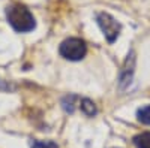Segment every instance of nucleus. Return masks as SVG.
Returning <instances> with one entry per match:
<instances>
[{
	"mask_svg": "<svg viewBox=\"0 0 150 148\" xmlns=\"http://www.w3.org/2000/svg\"><path fill=\"white\" fill-rule=\"evenodd\" d=\"M75 100H78V97L77 96H66L63 100H62V106H63V109L66 111L68 114H74V111H75Z\"/></svg>",
	"mask_w": 150,
	"mask_h": 148,
	"instance_id": "obj_8",
	"label": "nucleus"
},
{
	"mask_svg": "<svg viewBox=\"0 0 150 148\" xmlns=\"http://www.w3.org/2000/svg\"><path fill=\"white\" fill-rule=\"evenodd\" d=\"M137 118H138V121L143 123V124L150 126V105L143 106L137 111Z\"/></svg>",
	"mask_w": 150,
	"mask_h": 148,
	"instance_id": "obj_7",
	"label": "nucleus"
},
{
	"mask_svg": "<svg viewBox=\"0 0 150 148\" xmlns=\"http://www.w3.org/2000/svg\"><path fill=\"white\" fill-rule=\"evenodd\" d=\"M134 67H135V55L134 51H131L126 57V61H125L123 70L120 72V88H125L131 82L134 75Z\"/></svg>",
	"mask_w": 150,
	"mask_h": 148,
	"instance_id": "obj_4",
	"label": "nucleus"
},
{
	"mask_svg": "<svg viewBox=\"0 0 150 148\" xmlns=\"http://www.w3.org/2000/svg\"><path fill=\"white\" fill-rule=\"evenodd\" d=\"M30 148H59L57 144L51 142V141H32L30 142Z\"/></svg>",
	"mask_w": 150,
	"mask_h": 148,
	"instance_id": "obj_9",
	"label": "nucleus"
},
{
	"mask_svg": "<svg viewBox=\"0 0 150 148\" xmlns=\"http://www.w3.org/2000/svg\"><path fill=\"white\" fill-rule=\"evenodd\" d=\"M96 21H98V26L101 27L105 39L112 43L120 34V24L112 18L110 14H107V12H101V14H98L96 17Z\"/></svg>",
	"mask_w": 150,
	"mask_h": 148,
	"instance_id": "obj_3",
	"label": "nucleus"
},
{
	"mask_svg": "<svg viewBox=\"0 0 150 148\" xmlns=\"http://www.w3.org/2000/svg\"><path fill=\"white\" fill-rule=\"evenodd\" d=\"M134 145L137 148H150V132H143L134 138Z\"/></svg>",
	"mask_w": 150,
	"mask_h": 148,
	"instance_id": "obj_6",
	"label": "nucleus"
},
{
	"mask_svg": "<svg viewBox=\"0 0 150 148\" xmlns=\"http://www.w3.org/2000/svg\"><path fill=\"white\" fill-rule=\"evenodd\" d=\"M59 51H60V55L65 57L66 60L78 61L86 55L87 46H86V42L80 38H69L62 42Z\"/></svg>",
	"mask_w": 150,
	"mask_h": 148,
	"instance_id": "obj_2",
	"label": "nucleus"
},
{
	"mask_svg": "<svg viewBox=\"0 0 150 148\" xmlns=\"http://www.w3.org/2000/svg\"><path fill=\"white\" fill-rule=\"evenodd\" d=\"M80 108H81V111L87 117H93L98 112L96 105L90 100V99H81V100H80Z\"/></svg>",
	"mask_w": 150,
	"mask_h": 148,
	"instance_id": "obj_5",
	"label": "nucleus"
},
{
	"mask_svg": "<svg viewBox=\"0 0 150 148\" xmlns=\"http://www.w3.org/2000/svg\"><path fill=\"white\" fill-rule=\"evenodd\" d=\"M6 18L15 32L26 33L36 27V21L30 11L23 5H11L6 8Z\"/></svg>",
	"mask_w": 150,
	"mask_h": 148,
	"instance_id": "obj_1",
	"label": "nucleus"
}]
</instances>
